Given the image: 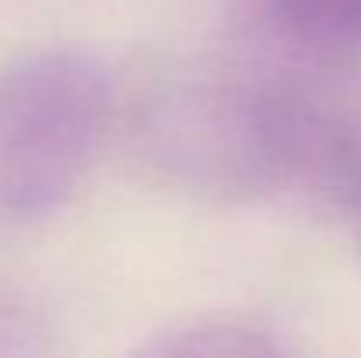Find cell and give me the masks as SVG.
<instances>
[{
	"mask_svg": "<svg viewBox=\"0 0 361 358\" xmlns=\"http://www.w3.org/2000/svg\"><path fill=\"white\" fill-rule=\"evenodd\" d=\"M144 137L176 176L242 193L291 176L326 133L305 88L263 74H228L154 106Z\"/></svg>",
	"mask_w": 361,
	"mask_h": 358,
	"instance_id": "cell-1",
	"label": "cell"
},
{
	"mask_svg": "<svg viewBox=\"0 0 361 358\" xmlns=\"http://www.w3.org/2000/svg\"><path fill=\"white\" fill-rule=\"evenodd\" d=\"M109 81L81 53H39L0 74V215L56 211L95 162Z\"/></svg>",
	"mask_w": 361,
	"mask_h": 358,
	"instance_id": "cell-2",
	"label": "cell"
},
{
	"mask_svg": "<svg viewBox=\"0 0 361 358\" xmlns=\"http://www.w3.org/2000/svg\"><path fill=\"white\" fill-rule=\"evenodd\" d=\"M270 28L302 53L361 46V0H259Z\"/></svg>",
	"mask_w": 361,
	"mask_h": 358,
	"instance_id": "cell-3",
	"label": "cell"
},
{
	"mask_svg": "<svg viewBox=\"0 0 361 358\" xmlns=\"http://www.w3.org/2000/svg\"><path fill=\"white\" fill-rule=\"evenodd\" d=\"M133 358H288V352L259 327L204 320L151 338Z\"/></svg>",
	"mask_w": 361,
	"mask_h": 358,
	"instance_id": "cell-4",
	"label": "cell"
},
{
	"mask_svg": "<svg viewBox=\"0 0 361 358\" xmlns=\"http://www.w3.org/2000/svg\"><path fill=\"white\" fill-rule=\"evenodd\" d=\"M0 358H49V330L42 316L0 295Z\"/></svg>",
	"mask_w": 361,
	"mask_h": 358,
	"instance_id": "cell-5",
	"label": "cell"
},
{
	"mask_svg": "<svg viewBox=\"0 0 361 358\" xmlns=\"http://www.w3.org/2000/svg\"><path fill=\"white\" fill-rule=\"evenodd\" d=\"M334 183L344 197H361V126L355 133H344V141L334 151Z\"/></svg>",
	"mask_w": 361,
	"mask_h": 358,
	"instance_id": "cell-6",
	"label": "cell"
}]
</instances>
